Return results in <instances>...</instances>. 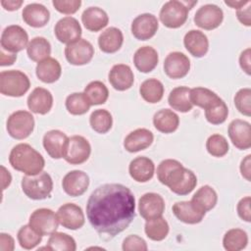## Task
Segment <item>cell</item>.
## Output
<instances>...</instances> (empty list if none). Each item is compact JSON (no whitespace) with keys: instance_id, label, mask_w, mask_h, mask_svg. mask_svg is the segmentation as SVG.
Segmentation results:
<instances>
[{"instance_id":"cell-19","label":"cell","mask_w":251,"mask_h":251,"mask_svg":"<svg viewBox=\"0 0 251 251\" xmlns=\"http://www.w3.org/2000/svg\"><path fill=\"white\" fill-rule=\"evenodd\" d=\"M62 186L68 195L72 197L80 196L89 186V176L83 171H71L63 177Z\"/></svg>"},{"instance_id":"cell-2","label":"cell","mask_w":251,"mask_h":251,"mask_svg":"<svg viewBox=\"0 0 251 251\" xmlns=\"http://www.w3.org/2000/svg\"><path fill=\"white\" fill-rule=\"evenodd\" d=\"M9 163L13 169L27 176L41 173L45 166L42 155L27 143H19L13 147L9 155Z\"/></svg>"},{"instance_id":"cell-43","label":"cell","mask_w":251,"mask_h":251,"mask_svg":"<svg viewBox=\"0 0 251 251\" xmlns=\"http://www.w3.org/2000/svg\"><path fill=\"white\" fill-rule=\"evenodd\" d=\"M84 94L88 98L91 106L101 105L107 101L109 97V90L102 81L93 80L85 86Z\"/></svg>"},{"instance_id":"cell-51","label":"cell","mask_w":251,"mask_h":251,"mask_svg":"<svg viewBox=\"0 0 251 251\" xmlns=\"http://www.w3.org/2000/svg\"><path fill=\"white\" fill-rule=\"evenodd\" d=\"M250 204H251V198L250 196H245L239 200L237 203V214L239 218L247 223L251 222V209H250Z\"/></svg>"},{"instance_id":"cell-39","label":"cell","mask_w":251,"mask_h":251,"mask_svg":"<svg viewBox=\"0 0 251 251\" xmlns=\"http://www.w3.org/2000/svg\"><path fill=\"white\" fill-rule=\"evenodd\" d=\"M66 109L75 116H80L88 112L91 104L84 92H74L66 98Z\"/></svg>"},{"instance_id":"cell-50","label":"cell","mask_w":251,"mask_h":251,"mask_svg":"<svg viewBox=\"0 0 251 251\" xmlns=\"http://www.w3.org/2000/svg\"><path fill=\"white\" fill-rule=\"evenodd\" d=\"M122 248L124 251H146L148 246L142 237L136 234H130L124 239Z\"/></svg>"},{"instance_id":"cell-31","label":"cell","mask_w":251,"mask_h":251,"mask_svg":"<svg viewBox=\"0 0 251 251\" xmlns=\"http://www.w3.org/2000/svg\"><path fill=\"white\" fill-rule=\"evenodd\" d=\"M81 22L84 27L90 31H99L109 23L107 13L99 7H88L81 15Z\"/></svg>"},{"instance_id":"cell-47","label":"cell","mask_w":251,"mask_h":251,"mask_svg":"<svg viewBox=\"0 0 251 251\" xmlns=\"http://www.w3.org/2000/svg\"><path fill=\"white\" fill-rule=\"evenodd\" d=\"M233 101L240 114L246 117L251 116V89L249 87L239 89L234 95Z\"/></svg>"},{"instance_id":"cell-23","label":"cell","mask_w":251,"mask_h":251,"mask_svg":"<svg viewBox=\"0 0 251 251\" xmlns=\"http://www.w3.org/2000/svg\"><path fill=\"white\" fill-rule=\"evenodd\" d=\"M185 49L196 58L205 56L209 50V40L207 35L197 29H191L183 37Z\"/></svg>"},{"instance_id":"cell-6","label":"cell","mask_w":251,"mask_h":251,"mask_svg":"<svg viewBox=\"0 0 251 251\" xmlns=\"http://www.w3.org/2000/svg\"><path fill=\"white\" fill-rule=\"evenodd\" d=\"M6 128L11 137L18 140L25 139L33 131L34 118L31 113L27 111H16L9 116Z\"/></svg>"},{"instance_id":"cell-10","label":"cell","mask_w":251,"mask_h":251,"mask_svg":"<svg viewBox=\"0 0 251 251\" xmlns=\"http://www.w3.org/2000/svg\"><path fill=\"white\" fill-rule=\"evenodd\" d=\"M91 153V146L88 140L81 135L69 137L64 159L71 165H80L86 162Z\"/></svg>"},{"instance_id":"cell-55","label":"cell","mask_w":251,"mask_h":251,"mask_svg":"<svg viewBox=\"0 0 251 251\" xmlns=\"http://www.w3.org/2000/svg\"><path fill=\"white\" fill-rule=\"evenodd\" d=\"M241 176L248 181L251 180V155H247L240 163Z\"/></svg>"},{"instance_id":"cell-34","label":"cell","mask_w":251,"mask_h":251,"mask_svg":"<svg viewBox=\"0 0 251 251\" xmlns=\"http://www.w3.org/2000/svg\"><path fill=\"white\" fill-rule=\"evenodd\" d=\"M190 88L187 86L175 87L169 94L168 103L176 111L181 113L189 112L193 105L190 102Z\"/></svg>"},{"instance_id":"cell-57","label":"cell","mask_w":251,"mask_h":251,"mask_svg":"<svg viewBox=\"0 0 251 251\" xmlns=\"http://www.w3.org/2000/svg\"><path fill=\"white\" fill-rule=\"evenodd\" d=\"M23 0H2L1 6L6 11H16L23 5Z\"/></svg>"},{"instance_id":"cell-30","label":"cell","mask_w":251,"mask_h":251,"mask_svg":"<svg viewBox=\"0 0 251 251\" xmlns=\"http://www.w3.org/2000/svg\"><path fill=\"white\" fill-rule=\"evenodd\" d=\"M36 76L44 83H53L57 81L62 74V68L58 60L48 57L37 63L35 69Z\"/></svg>"},{"instance_id":"cell-18","label":"cell","mask_w":251,"mask_h":251,"mask_svg":"<svg viewBox=\"0 0 251 251\" xmlns=\"http://www.w3.org/2000/svg\"><path fill=\"white\" fill-rule=\"evenodd\" d=\"M227 134L237 149L246 150L251 147V126L248 122L240 119L231 121L228 125Z\"/></svg>"},{"instance_id":"cell-52","label":"cell","mask_w":251,"mask_h":251,"mask_svg":"<svg viewBox=\"0 0 251 251\" xmlns=\"http://www.w3.org/2000/svg\"><path fill=\"white\" fill-rule=\"evenodd\" d=\"M236 17L237 20L244 25L250 26L251 25V2L248 1V3L238 9L236 11Z\"/></svg>"},{"instance_id":"cell-16","label":"cell","mask_w":251,"mask_h":251,"mask_svg":"<svg viewBox=\"0 0 251 251\" xmlns=\"http://www.w3.org/2000/svg\"><path fill=\"white\" fill-rule=\"evenodd\" d=\"M190 70V60L178 51L171 52L164 61V72L173 79L184 77Z\"/></svg>"},{"instance_id":"cell-44","label":"cell","mask_w":251,"mask_h":251,"mask_svg":"<svg viewBox=\"0 0 251 251\" xmlns=\"http://www.w3.org/2000/svg\"><path fill=\"white\" fill-rule=\"evenodd\" d=\"M17 238L22 248L30 250L35 248L41 242L42 235L36 232L29 225H25L19 229Z\"/></svg>"},{"instance_id":"cell-46","label":"cell","mask_w":251,"mask_h":251,"mask_svg":"<svg viewBox=\"0 0 251 251\" xmlns=\"http://www.w3.org/2000/svg\"><path fill=\"white\" fill-rule=\"evenodd\" d=\"M206 149L213 157H224L229 150V145L226 138L219 133L212 134L206 141Z\"/></svg>"},{"instance_id":"cell-17","label":"cell","mask_w":251,"mask_h":251,"mask_svg":"<svg viewBox=\"0 0 251 251\" xmlns=\"http://www.w3.org/2000/svg\"><path fill=\"white\" fill-rule=\"evenodd\" d=\"M165 211V201L163 197L155 192L143 194L138 201V212L140 216L148 221L161 217Z\"/></svg>"},{"instance_id":"cell-49","label":"cell","mask_w":251,"mask_h":251,"mask_svg":"<svg viewBox=\"0 0 251 251\" xmlns=\"http://www.w3.org/2000/svg\"><path fill=\"white\" fill-rule=\"evenodd\" d=\"M52 5L61 14L73 15L78 11L81 6L80 0H53Z\"/></svg>"},{"instance_id":"cell-1","label":"cell","mask_w":251,"mask_h":251,"mask_svg":"<svg viewBox=\"0 0 251 251\" xmlns=\"http://www.w3.org/2000/svg\"><path fill=\"white\" fill-rule=\"evenodd\" d=\"M86 216L102 238L111 239L124 231L134 219V195L120 183L100 185L87 200Z\"/></svg>"},{"instance_id":"cell-7","label":"cell","mask_w":251,"mask_h":251,"mask_svg":"<svg viewBox=\"0 0 251 251\" xmlns=\"http://www.w3.org/2000/svg\"><path fill=\"white\" fill-rule=\"evenodd\" d=\"M185 169L186 168H184L177 160H163L157 167L158 180L172 190L184 177Z\"/></svg>"},{"instance_id":"cell-58","label":"cell","mask_w":251,"mask_h":251,"mask_svg":"<svg viewBox=\"0 0 251 251\" xmlns=\"http://www.w3.org/2000/svg\"><path fill=\"white\" fill-rule=\"evenodd\" d=\"M1 179H2V189L4 190L11 184V181H12V176L4 166H1Z\"/></svg>"},{"instance_id":"cell-35","label":"cell","mask_w":251,"mask_h":251,"mask_svg":"<svg viewBox=\"0 0 251 251\" xmlns=\"http://www.w3.org/2000/svg\"><path fill=\"white\" fill-rule=\"evenodd\" d=\"M164 91L163 83L157 78H148L139 87V93L143 100L151 104L160 102L164 96Z\"/></svg>"},{"instance_id":"cell-9","label":"cell","mask_w":251,"mask_h":251,"mask_svg":"<svg viewBox=\"0 0 251 251\" xmlns=\"http://www.w3.org/2000/svg\"><path fill=\"white\" fill-rule=\"evenodd\" d=\"M28 225L39 234L50 235L55 232L59 226L57 214L51 209L39 208L31 213Z\"/></svg>"},{"instance_id":"cell-13","label":"cell","mask_w":251,"mask_h":251,"mask_svg":"<svg viewBox=\"0 0 251 251\" xmlns=\"http://www.w3.org/2000/svg\"><path fill=\"white\" fill-rule=\"evenodd\" d=\"M56 38L65 44L73 43L78 40L81 36L82 30L78 21L71 16L60 19L54 27Z\"/></svg>"},{"instance_id":"cell-37","label":"cell","mask_w":251,"mask_h":251,"mask_svg":"<svg viewBox=\"0 0 251 251\" xmlns=\"http://www.w3.org/2000/svg\"><path fill=\"white\" fill-rule=\"evenodd\" d=\"M170 230V226L165 218L158 217L146 221L144 226V231L147 237L153 241L164 240Z\"/></svg>"},{"instance_id":"cell-28","label":"cell","mask_w":251,"mask_h":251,"mask_svg":"<svg viewBox=\"0 0 251 251\" xmlns=\"http://www.w3.org/2000/svg\"><path fill=\"white\" fill-rule=\"evenodd\" d=\"M172 210L177 220L188 225H195L202 222L206 214L197 209L191 201L176 202L173 205Z\"/></svg>"},{"instance_id":"cell-48","label":"cell","mask_w":251,"mask_h":251,"mask_svg":"<svg viewBox=\"0 0 251 251\" xmlns=\"http://www.w3.org/2000/svg\"><path fill=\"white\" fill-rule=\"evenodd\" d=\"M196 184H197V177H196L195 174L191 170L185 169L184 177L171 191L177 194V195H181V196L182 195H187L195 188Z\"/></svg>"},{"instance_id":"cell-59","label":"cell","mask_w":251,"mask_h":251,"mask_svg":"<svg viewBox=\"0 0 251 251\" xmlns=\"http://www.w3.org/2000/svg\"><path fill=\"white\" fill-rule=\"evenodd\" d=\"M247 3H248V1H234V0H233V1H225V4H226V5L229 6L230 8L236 9V10H238V9H240L241 7L245 6Z\"/></svg>"},{"instance_id":"cell-40","label":"cell","mask_w":251,"mask_h":251,"mask_svg":"<svg viewBox=\"0 0 251 251\" xmlns=\"http://www.w3.org/2000/svg\"><path fill=\"white\" fill-rule=\"evenodd\" d=\"M205 110V118L212 125H221L228 116V108L222 98H217Z\"/></svg>"},{"instance_id":"cell-27","label":"cell","mask_w":251,"mask_h":251,"mask_svg":"<svg viewBox=\"0 0 251 251\" xmlns=\"http://www.w3.org/2000/svg\"><path fill=\"white\" fill-rule=\"evenodd\" d=\"M159 55L152 46H142L138 48L133 55V64L135 68L144 74L152 72L158 65Z\"/></svg>"},{"instance_id":"cell-24","label":"cell","mask_w":251,"mask_h":251,"mask_svg":"<svg viewBox=\"0 0 251 251\" xmlns=\"http://www.w3.org/2000/svg\"><path fill=\"white\" fill-rule=\"evenodd\" d=\"M154 140V135L152 131L147 128H136L129 132L125 140L124 147L126 151L130 153H135L148 148Z\"/></svg>"},{"instance_id":"cell-45","label":"cell","mask_w":251,"mask_h":251,"mask_svg":"<svg viewBox=\"0 0 251 251\" xmlns=\"http://www.w3.org/2000/svg\"><path fill=\"white\" fill-rule=\"evenodd\" d=\"M190 102L192 105L206 109L210 104H212L219 96L212 90L197 86L190 89Z\"/></svg>"},{"instance_id":"cell-29","label":"cell","mask_w":251,"mask_h":251,"mask_svg":"<svg viewBox=\"0 0 251 251\" xmlns=\"http://www.w3.org/2000/svg\"><path fill=\"white\" fill-rule=\"evenodd\" d=\"M124 42V35L120 28L111 26L106 28L98 37V45L102 52L112 54L119 51Z\"/></svg>"},{"instance_id":"cell-33","label":"cell","mask_w":251,"mask_h":251,"mask_svg":"<svg viewBox=\"0 0 251 251\" xmlns=\"http://www.w3.org/2000/svg\"><path fill=\"white\" fill-rule=\"evenodd\" d=\"M190 201L197 209L206 213L216 206L218 194L212 186L203 185L194 193Z\"/></svg>"},{"instance_id":"cell-25","label":"cell","mask_w":251,"mask_h":251,"mask_svg":"<svg viewBox=\"0 0 251 251\" xmlns=\"http://www.w3.org/2000/svg\"><path fill=\"white\" fill-rule=\"evenodd\" d=\"M128 173L133 180L137 182H147L154 176L155 165L148 157H136L129 163Z\"/></svg>"},{"instance_id":"cell-4","label":"cell","mask_w":251,"mask_h":251,"mask_svg":"<svg viewBox=\"0 0 251 251\" xmlns=\"http://www.w3.org/2000/svg\"><path fill=\"white\" fill-rule=\"evenodd\" d=\"M23 192L32 200H42L50 196L53 189V180L47 172L33 176H25L22 178Z\"/></svg>"},{"instance_id":"cell-56","label":"cell","mask_w":251,"mask_h":251,"mask_svg":"<svg viewBox=\"0 0 251 251\" xmlns=\"http://www.w3.org/2000/svg\"><path fill=\"white\" fill-rule=\"evenodd\" d=\"M17 60V54L11 52H5L4 49H0V65L4 66H11Z\"/></svg>"},{"instance_id":"cell-12","label":"cell","mask_w":251,"mask_h":251,"mask_svg":"<svg viewBox=\"0 0 251 251\" xmlns=\"http://www.w3.org/2000/svg\"><path fill=\"white\" fill-rule=\"evenodd\" d=\"M224 20L223 10L215 4L201 6L194 15V23L200 28L212 30L221 25Z\"/></svg>"},{"instance_id":"cell-21","label":"cell","mask_w":251,"mask_h":251,"mask_svg":"<svg viewBox=\"0 0 251 251\" xmlns=\"http://www.w3.org/2000/svg\"><path fill=\"white\" fill-rule=\"evenodd\" d=\"M108 79L114 89L118 91H125L132 86L134 75L128 65L117 64L110 70Z\"/></svg>"},{"instance_id":"cell-36","label":"cell","mask_w":251,"mask_h":251,"mask_svg":"<svg viewBox=\"0 0 251 251\" xmlns=\"http://www.w3.org/2000/svg\"><path fill=\"white\" fill-rule=\"evenodd\" d=\"M26 54L31 61L40 62L50 57L51 44L45 37H33L27 44Z\"/></svg>"},{"instance_id":"cell-5","label":"cell","mask_w":251,"mask_h":251,"mask_svg":"<svg viewBox=\"0 0 251 251\" xmlns=\"http://www.w3.org/2000/svg\"><path fill=\"white\" fill-rule=\"evenodd\" d=\"M30 87L28 76L18 70L3 71L0 74V92L5 96L21 97Z\"/></svg>"},{"instance_id":"cell-26","label":"cell","mask_w":251,"mask_h":251,"mask_svg":"<svg viewBox=\"0 0 251 251\" xmlns=\"http://www.w3.org/2000/svg\"><path fill=\"white\" fill-rule=\"evenodd\" d=\"M24 22L32 27H42L46 25L50 20L49 10L42 4L30 3L23 10Z\"/></svg>"},{"instance_id":"cell-14","label":"cell","mask_w":251,"mask_h":251,"mask_svg":"<svg viewBox=\"0 0 251 251\" xmlns=\"http://www.w3.org/2000/svg\"><path fill=\"white\" fill-rule=\"evenodd\" d=\"M57 218L61 226L72 230L82 227L85 223L82 209L74 203H66L59 207Z\"/></svg>"},{"instance_id":"cell-38","label":"cell","mask_w":251,"mask_h":251,"mask_svg":"<svg viewBox=\"0 0 251 251\" xmlns=\"http://www.w3.org/2000/svg\"><path fill=\"white\" fill-rule=\"evenodd\" d=\"M248 235L241 228L228 229L223 238V246L227 251H240L247 246Z\"/></svg>"},{"instance_id":"cell-41","label":"cell","mask_w":251,"mask_h":251,"mask_svg":"<svg viewBox=\"0 0 251 251\" xmlns=\"http://www.w3.org/2000/svg\"><path fill=\"white\" fill-rule=\"evenodd\" d=\"M89 124L94 131L98 133H106L113 126V118L109 111L105 109H97L91 113Z\"/></svg>"},{"instance_id":"cell-22","label":"cell","mask_w":251,"mask_h":251,"mask_svg":"<svg viewBox=\"0 0 251 251\" xmlns=\"http://www.w3.org/2000/svg\"><path fill=\"white\" fill-rule=\"evenodd\" d=\"M27 107L34 113L45 115L50 112L53 106V96L51 92L44 87H36L27 97Z\"/></svg>"},{"instance_id":"cell-3","label":"cell","mask_w":251,"mask_h":251,"mask_svg":"<svg viewBox=\"0 0 251 251\" xmlns=\"http://www.w3.org/2000/svg\"><path fill=\"white\" fill-rule=\"evenodd\" d=\"M195 4H197V1H168L160 10V21L166 27H180L186 22L188 12Z\"/></svg>"},{"instance_id":"cell-11","label":"cell","mask_w":251,"mask_h":251,"mask_svg":"<svg viewBox=\"0 0 251 251\" xmlns=\"http://www.w3.org/2000/svg\"><path fill=\"white\" fill-rule=\"evenodd\" d=\"M93 55L94 48L92 44L83 38H79L68 44L65 48V57L67 61L74 66H82L89 63Z\"/></svg>"},{"instance_id":"cell-42","label":"cell","mask_w":251,"mask_h":251,"mask_svg":"<svg viewBox=\"0 0 251 251\" xmlns=\"http://www.w3.org/2000/svg\"><path fill=\"white\" fill-rule=\"evenodd\" d=\"M46 248L55 251H75V240L69 234L55 231L50 234Z\"/></svg>"},{"instance_id":"cell-54","label":"cell","mask_w":251,"mask_h":251,"mask_svg":"<svg viewBox=\"0 0 251 251\" xmlns=\"http://www.w3.org/2000/svg\"><path fill=\"white\" fill-rule=\"evenodd\" d=\"M15 248L14 238L5 232L0 233V249L2 251H13Z\"/></svg>"},{"instance_id":"cell-32","label":"cell","mask_w":251,"mask_h":251,"mask_svg":"<svg viewBox=\"0 0 251 251\" xmlns=\"http://www.w3.org/2000/svg\"><path fill=\"white\" fill-rule=\"evenodd\" d=\"M155 128L163 133H172L179 126V117L170 109H161L153 116Z\"/></svg>"},{"instance_id":"cell-53","label":"cell","mask_w":251,"mask_h":251,"mask_svg":"<svg viewBox=\"0 0 251 251\" xmlns=\"http://www.w3.org/2000/svg\"><path fill=\"white\" fill-rule=\"evenodd\" d=\"M240 68L248 75H251V49L246 48L243 50L239 56Z\"/></svg>"},{"instance_id":"cell-8","label":"cell","mask_w":251,"mask_h":251,"mask_svg":"<svg viewBox=\"0 0 251 251\" xmlns=\"http://www.w3.org/2000/svg\"><path fill=\"white\" fill-rule=\"evenodd\" d=\"M27 32L18 25H11L2 31L0 44L7 52L16 53L24 50L28 44Z\"/></svg>"},{"instance_id":"cell-15","label":"cell","mask_w":251,"mask_h":251,"mask_svg":"<svg viewBox=\"0 0 251 251\" xmlns=\"http://www.w3.org/2000/svg\"><path fill=\"white\" fill-rule=\"evenodd\" d=\"M159 27V22L153 14L144 13L137 16L131 23V33L138 40L152 38Z\"/></svg>"},{"instance_id":"cell-20","label":"cell","mask_w":251,"mask_h":251,"mask_svg":"<svg viewBox=\"0 0 251 251\" xmlns=\"http://www.w3.org/2000/svg\"><path fill=\"white\" fill-rule=\"evenodd\" d=\"M69 137L59 129L47 131L42 139V144L47 154L53 159L64 158Z\"/></svg>"}]
</instances>
